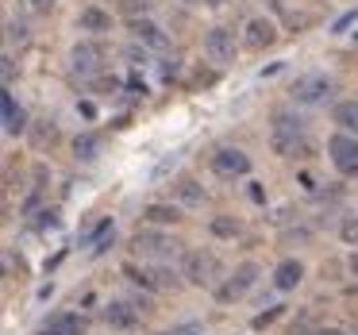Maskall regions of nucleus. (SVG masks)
Wrapping results in <instances>:
<instances>
[{
  "instance_id": "f257e3e1",
  "label": "nucleus",
  "mask_w": 358,
  "mask_h": 335,
  "mask_svg": "<svg viewBox=\"0 0 358 335\" xmlns=\"http://www.w3.org/2000/svg\"><path fill=\"white\" fill-rule=\"evenodd\" d=\"M273 150L281 158H296V150H304V124L293 112H273Z\"/></svg>"
},
{
  "instance_id": "f03ea898",
  "label": "nucleus",
  "mask_w": 358,
  "mask_h": 335,
  "mask_svg": "<svg viewBox=\"0 0 358 335\" xmlns=\"http://www.w3.org/2000/svg\"><path fill=\"white\" fill-rule=\"evenodd\" d=\"M131 250H135V255H147V258H178L181 255V243L170 239V235H162V231L143 227V231L131 235Z\"/></svg>"
},
{
  "instance_id": "7ed1b4c3",
  "label": "nucleus",
  "mask_w": 358,
  "mask_h": 335,
  "mask_svg": "<svg viewBox=\"0 0 358 335\" xmlns=\"http://www.w3.org/2000/svg\"><path fill=\"white\" fill-rule=\"evenodd\" d=\"M185 278L193 281V285H216V281L224 278V262H220V255H212V250H193V255L185 258Z\"/></svg>"
},
{
  "instance_id": "20e7f679",
  "label": "nucleus",
  "mask_w": 358,
  "mask_h": 335,
  "mask_svg": "<svg viewBox=\"0 0 358 335\" xmlns=\"http://www.w3.org/2000/svg\"><path fill=\"white\" fill-rule=\"evenodd\" d=\"M327 150H331V162L339 173H358V139L355 135H331V143H327Z\"/></svg>"
},
{
  "instance_id": "39448f33",
  "label": "nucleus",
  "mask_w": 358,
  "mask_h": 335,
  "mask_svg": "<svg viewBox=\"0 0 358 335\" xmlns=\"http://www.w3.org/2000/svg\"><path fill=\"white\" fill-rule=\"evenodd\" d=\"M235 31L231 27H208V35H204V50H208L212 62H231L235 58Z\"/></svg>"
},
{
  "instance_id": "423d86ee",
  "label": "nucleus",
  "mask_w": 358,
  "mask_h": 335,
  "mask_svg": "<svg viewBox=\"0 0 358 335\" xmlns=\"http://www.w3.org/2000/svg\"><path fill=\"white\" fill-rule=\"evenodd\" d=\"M327 93H331V81L324 73H304V78L293 81V101H301V104H320Z\"/></svg>"
},
{
  "instance_id": "0eeeda50",
  "label": "nucleus",
  "mask_w": 358,
  "mask_h": 335,
  "mask_svg": "<svg viewBox=\"0 0 358 335\" xmlns=\"http://www.w3.org/2000/svg\"><path fill=\"white\" fill-rule=\"evenodd\" d=\"M212 170H216L220 178H243V173H250V158L243 155V150L224 147V150L212 155Z\"/></svg>"
},
{
  "instance_id": "6e6552de",
  "label": "nucleus",
  "mask_w": 358,
  "mask_h": 335,
  "mask_svg": "<svg viewBox=\"0 0 358 335\" xmlns=\"http://www.w3.org/2000/svg\"><path fill=\"white\" fill-rule=\"evenodd\" d=\"M70 62H73V73L93 78V73L101 70V62H104V50L96 47V43H78V47L70 50Z\"/></svg>"
},
{
  "instance_id": "1a4fd4ad",
  "label": "nucleus",
  "mask_w": 358,
  "mask_h": 335,
  "mask_svg": "<svg viewBox=\"0 0 358 335\" xmlns=\"http://www.w3.org/2000/svg\"><path fill=\"white\" fill-rule=\"evenodd\" d=\"M278 43V27L270 24V20H250L247 27H243V47H250V50H266V47H273Z\"/></svg>"
},
{
  "instance_id": "9d476101",
  "label": "nucleus",
  "mask_w": 358,
  "mask_h": 335,
  "mask_svg": "<svg viewBox=\"0 0 358 335\" xmlns=\"http://www.w3.org/2000/svg\"><path fill=\"white\" fill-rule=\"evenodd\" d=\"M255 278H258V266L255 262H243L239 270L231 273V281H227V285H220L216 297H220V301H239V297L255 285Z\"/></svg>"
},
{
  "instance_id": "9b49d317",
  "label": "nucleus",
  "mask_w": 358,
  "mask_h": 335,
  "mask_svg": "<svg viewBox=\"0 0 358 335\" xmlns=\"http://www.w3.org/2000/svg\"><path fill=\"white\" fill-rule=\"evenodd\" d=\"M131 35H135V43H139L143 50H166L170 47L166 31L158 24H150V20H131Z\"/></svg>"
},
{
  "instance_id": "f8f14e48",
  "label": "nucleus",
  "mask_w": 358,
  "mask_h": 335,
  "mask_svg": "<svg viewBox=\"0 0 358 335\" xmlns=\"http://www.w3.org/2000/svg\"><path fill=\"white\" fill-rule=\"evenodd\" d=\"M39 335H85V316L78 312H58L39 327Z\"/></svg>"
},
{
  "instance_id": "ddd939ff",
  "label": "nucleus",
  "mask_w": 358,
  "mask_h": 335,
  "mask_svg": "<svg viewBox=\"0 0 358 335\" xmlns=\"http://www.w3.org/2000/svg\"><path fill=\"white\" fill-rule=\"evenodd\" d=\"M127 278L131 281H139V285H147V289H173V270H166V266H150V270H135V266H127Z\"/></svg>"
},
{
  "instance_id": "4468645a",
  "label": "nucleus",
  "mask_w": 358,
  "mask_h": 335,
  "mask_svg": "<svg viewBox=\"0 0 358 335\" xmlns=\"http://www.w3.org/2000/svg\"><path fill=\"white\" fill-rule=\"evenodd\" d=\"M0 108H4V131H8V135L27 131V112L20 108L16 101H12V93H4V97H0Z\"/></svg>"
},
{
  "instance_id": "2eb2a0df",
  "label": "nucleus",
  "mask_w": 358,
  "mask_h": 335,
  "mask_svg": "<svg viewBox=\"0 0 358 335\" xmlns=\"http://www.w3.org/2000/svg\"><path fill=\"white\" fill-rule=\"evenodd\" d=\"M301 278H304V266L296 262V258H285V262L273 270V285L281 289V293H289V289H296L301 285Z\"/></svg>"
},
{
  "instance_id": "dca6fc26",
  "label": "nucleus",
  "mask_w": 358,
  "mask_h": 335,
  "mask_svg": "<svg viewBox=\"0 0 358 335\" xmlns=\"http://www.w3.org/2000/svg\"><path fill=\"white\" fill-rule=\"evenodd\" d=\"M104 320H108L112 327H135L139 324V312H135V304H127V301H112L108 308H104Z\"/></svg>"
},
{
  "instance_id": "f3484780",
  "label": "nucleus",
  "mask_w": 358,
  "mask_h": 335,
  "mask_svg": "<svg viewBox=\"0 0 358 335\" xmlns=\"http://www.w3.org/2000/svg\"><path fill=\"white\" fill-rule=\"evenodd\" d=\"M78 27L81 31H93V35H104V31H112V16L101 8H85L78 16Z\"/></svg>"
},
{
  "instance_id": "a211bd4d",
  "label": "nucleus",
  "mask_w": 358,
  "mask_h": 335,
  "mask_svg": "<svg viewBox=\"0 0 358 335\" xmlns=\"http://www.w3.org/2000/svg\"><path fill=\"white\" fill-rule=\"evenodd\" d=\"M143 216H147V224L166 227V224H178V220H181V212L173 208V204H147V208H143Z\"/></svg>"
},
{
  "instance_id": "6ab92c4d",
  "label": "nucleus",
  "mask_w": 358,
  "mask_h": 335,
  "mask_svg": "<svg viewBox=\"0 0 358 335\" xmlns=\"http://www.w3.org/2000/svg\"><path fill=\"white\" fill-rule=\"evenodd\" d=\"M173 197H178L181 204H204V189L196 185L193 178H181V181H173Z\"/></svg>"
},
{
  "instance_id": "aec40b11",
  "label": "nucleus",
  "mask_w": 358,
  "mask_h": 335,
  "mask_svg": "<svg viewBox=\"0 0 358 335\" xmlns=\"http://www.w3.org/2000/svg\"><path fill=\"white\" fill-rule=\"evenodd\" d=\"M335 124H339L343 131L358 135V101H347V104H339V108H335Z\"/></svg>"
},
{
  "instance_id": "412c9836",
  "label": "nucleus",
  "mask_w": 358,
  "mask_h": 335,
  "mask_svg": "<svg viewBox=\"0 0 358 335\" xmlns=\"http://www.w3.org/2000/svg\"><path fill=\"white\" fill-rule=\"evenodd\" d=\"M96 150H101V139H96V135H78V139H73V155L78 158H96Z\"/></svg>"
},
{
  "instance_id": "4be33fe9",
  "label": "nucleus",
  "mask_w": 358,
  "mask_h": 335,
  "mask_svg": "<svg viewBox=\"0 0 358 335\" xmlns=\"http://www.w3.org/2000/svg\"><path fill=\"white\" fill-rule=\"evenodd\" d=\"M212 235H220V239H235V235H239V220L235 216H216L212 220Z\"/></svg>"
},
{
  "instance_id": "5701e85b",
  "label": "nucleus",
  "mask_w": 358,
  "mask_h": 335,
  "mask_svg": "<svg viewBox=\"0 0 358 335\" xmlns=\"http://www.w3.org/2000/svg\"><path fill=\"white\" fill-rule=\"evenodd\" d=\"M112 235H116V227L104 220L101 227H96V235H93V255H101V250H108V243H112Z\"/></svg>"
},
{
  "instance_id": "b1692460",
  "label": "nucleus",
  "mask_w": 358,
  "mask_h": 335,
  "mask_svg": "<svg viewBox=\"0 0 358 335\" xmlns=\"http://www.w3.org/2000/svg\"><path fill=\"white\" fill-rule=\"evenodd\" d=\"M147 8H150V0H120V12L131 16V20H143V16H147Z\"/></svg>"
},
{
  "instance_id": "393cba45",
  "label": "nucleus",
  "mask_w": 358,
  "mask_h": 335,
  "mask_svg": "<svg viewBox=\"0 0 358 335\" xmlns=\"http://www.w3.org/2000/svg\"><path fill=\"white\" fill-rule=\"evenodd\" d=\"M339 235H343V243H350V247H358V216H350V220H343V227H339Z\"/></svg>"
},
{
  "instance_id": "a878e982",
  "label": "nucleus",
  "mask_w": 358,
  "mask_h": 335,
  "mask_svg": "<svg viewBox=\"0 0 358 335\" xmlns=\"http://www.w3.org/2000/svg\"><path fill=\"white\" fill-rule=\"evenodd\" d=\"M116 89H120V81H116V78H93V93L108 97V93H116Z\"/></svg>"
},
{
  "instance_id": "bb28decb",
  "label": "nucleus",
  "mask_w": 358,
  "mask_h": 335,
  "mask_svg": "<svg viewBox=\"0 0 358 335\" xmlns=\"http://www.w3.org/2000/svg\"><path fill=\"white\" fill-rule=\"evenodd\" d=\"M27 39V27L24 24H8V43H24Z\"/></svg>"
},
{
  "instance_id": "cd10ccee",
  "label": "nucleus",
  "mask_w": 358,
  "mask_h": 335,
  "mask_svg": "<svg viewBox=\"0 0 358 335\" xmlns=\"http://www.w3.org/2000/svg\"><path fill=\"white\" fill-rule=\"evenodd\" d=\"M278 316H281V308H270V312H262V316H255V327H266V324H273Z\"/></svg>"
},
{
  "instance_id": "c85d7f7f",
  "label": "nucleus",
  "mask_w": 358,
  "mask_h": 335,
  "mask_svg": "<svg viewBox=\"0 0 358 335\" xmlns=\"http://www.w3.org/2000/svg\"><path fill=\"white\" fill-rule=\"evenodd\" d=\"M0 62H4V85H8V81H12V78H16V62H12V58H8V55L0 58Z\"/></svg>"
},
{
  "instance_id": "c756f323",
  "label": "nucleus",
  "mask_w": 358,
  "mask_h": 335,
  "mask_svg": "<svg viewBox=\"0 0 358 335\" xmlns=\"http://www.w3.org/2000/svg\"><path fill=\"white\" fill-rule=\"evenodd\" d=\"M55 143V127H39V131H35V143H39V147H43V143Z\"/></svg>"
},
{
  "instance_id": "7c9ffc66",
  "label": "nucleus",
  "mask_w": 358,
  "mask_h": 335,
  "mask_svg": "<svg viewBox=\"0 0 358 335\" xmlns=\"http://www.w3.org/2000/svg\"><path fill=\"white\" fill-rule=\"evenodd\" d=\"M166 335H201V327H196V324H185V327H173V332H166Z\"/></svg>"
},
{
  "instance_id": "2f4dec72",
  "label": "nucleus",
  "mask_w": 358,
  "mask_h": 335,
  "mask_svg": "<svg viewBox=\"0 0 358 335\" xmlns=\"http://www.w3.org/2000/svg\"><path fill=\"white\" fill-rule=\"evenodd\" d=\"M127 58H131V62H135V66H143V62H147V50H139V47H131V50H127Z\"/></svg>"
},
{
  "instance_id": "473e14b6",
  "label": "nucleus",
  "mask_w": 358,
  "mask_h": 335,
  "mask_svg": "<svg viewBox=\"0 0 358 335\" xmlns=\"http://www.w3.org/2000/svg\"><path fill=\"white\" fill-rule=\"evenodd\" d=\"M178 73V58H166V66H162V78H173Z\"/></svg>"
},
{
  "instance_id": "72a5a7b5",
  "label": "nucleus",
  "mask_w": 358,
  "mask_h": 335,
  "mask_svg": "<svg viewBox=\"0 0 358 335\" xmlns=\"http://www.w3.org/2000/svg\"><path fill=\"white\" fill-rule=\"evenodd\" d=\"M27 4H31V8H47L50 0H27Z\"/></svg>"
},
{
  "instance_id": "f704fd0d",
  "label": "nucleus",
  "mask_w": 358,
  "mask_h": 335,
  "mask_svg": "<svg viewBox=\"0 0 358 335\" xmlns=\"http://www.w3.org/2000/svg\"><path fill=\"white\" fill-rule=\"evenodd\" d=\"M320 335H347V332H339V327H324Z\"/></svg>"
},
{
  "instance_id": "c9c22d12",
  "label": "nucleus",
  "mask_w": 358,
  "mask_h": 335,
  "mask_svg": "<svg viewBox=\"0 0 358 335\" xmlns=\"http://www.w3.org/2000/svg\"><path fill=\"white\" fill-rule=\"evenodd\" d=\"M273 4V12H285V0H270Z\"/></svg>"
},
{
  "instance_id": "e433bc0d",
  "label": "nucleus",
  "mask_w": 358,
  "mask_h": 335,
  "mask_svg": "<svg viewBox=\"0 0 358 335\" xmlns=\"http://www.w3.org/2000/svg\"><path fill=\"white\" fill-rule=\"evenodd\" d=\"M204 4H208V8H220V4H227V0H204Z\"/></svg>"
},
{
  "instance_id": "4c0bfd02",
  "label": "nucleus",
  "mask_w": 358,
  "mask_h": 335,
  "mask_svg": "<svg viewBox=\"0 0 358 335\" xmlns=\"http://www.w3.org/2000/svg\"><path fill=\"white\" fill-rule=\"evenodd\" d=\"M350 273H358V255H355V258H350Z\"/></svg>"
},
{
  "instance_id": "58836bf2",
  "label": "nucleus",
  "mask_w": 358,
  "mask_h": 335,
  "mask_svg": "<svg viewBox=\"0 0 358 335\" xmlns=\"http://www.w3.org/2000/svg\"><path fill=\"white\" fill-rule=\"evenodd\" d=\"M189 4H204V0H189Z\"/></svg>"
}]
</instances>
